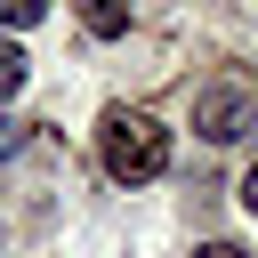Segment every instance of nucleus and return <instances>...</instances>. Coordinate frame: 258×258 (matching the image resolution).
<instances>
[{
  "label": "nucleus",
  "mask_w": 258,
  "mask_h": 258,
  "mask_svg": "<svg viewBox=\"0 0 258 258\" xmlns=\"http://www.w3.org/2000/svg\"><path fill=\"white\" fill-rule=\"evenodd\" d=\"M242 210H250V218H258V161H250V169H242Z\"/></svg>",
  "instance_id": "nucleus-7"
},
{
  "label": "nucleus",
  "mask_w": 258,
  "mask_h": 258,
  "mask_svg": "<svg viewBox=\"0 0 258 258\" xmlns=\"http://www.w3.org/2000/svg\"><path fill=\"white\" fill-rule=\"evenodd\" d=\"M194 258H242V250H234V242H202Z\"/></svg>",
  "instance_id": "nucleus-8"
},
{
  "label": "nucleus",
  "mask_w": 258,
  "mask_h": 258,
  "mask_svg": "<svg viewBox=\"0 0 258 258\" xmlns=\"http://www.w3.org/2000/svg\"><path fill=\"white\" fill-rule=\"evenodd\" d=\"M24 73H32V64H24V48H16V40H0V105H16Z\"/></svg>",
  "instance_id": "nucleus-4"
},
{
  "label": "nucleus",
  "mask_w": 258,
  "mask_h": 258,
  "mask_svg": "<svg viewBox=\"0 0 258 258\" xmlns=\"http://www.w3.org/2000/svg\"><path fill=\"white\" fill-rule=\"evenodd\" d=\"M48 16V0H0V24L8 32H24V24H40Z\"/></svg>",
  "instance_id": "nucleus-5"
},
{
  "label": "nucleus",
  "mask_w": 258,
  "mask_h": 258,
  "mask_svg": "<svg viewBox=\"0 0 258 258\" xmlns=\"http://www.w3.org/2000/svg\"><path fill=\"white\" fill-rule=\"evenodd\" d=\"M250 121H258V97H250V89H234V81H218V89H202V97H194V129H202L210 145H234Z\"/></svg>",
  "instance_id": "nucleus-2"
},
{
  "label": "nucleus",
  "mask_w": 258,
  "mask_h": 258,
  "mask_svg": "<svg viewBox=\"0 0 258 258\" xmlns=\"http://www.w3.org/2000/svg\"><path fill=\"white\" fill-rule=\"evenodd\" d=\"M97 161H105V177L145 185V177H161V169H169V129H161L153 113L113 105V113L97 121Z\"/></svg>",
  "instance_id": "nucleus-1"
},
{
  "label": "nucleus",
  "mask_w": 258,
  "mask_h": 258,
  "mask_svg": "<svg viewBox=\"0 0 258 258\" xmlns=\"http://www.w3.org/2000/svg\"><path fill=\"white\" fill-rule=\"evenodd\" d=\"M73 8H81V24H89L97 40H121V32H129V0H73Z\"/></svg>",
  "instance_id": "nucleus-3"
},
{
  "label": "nucleus",
  "mask_w": 258,
  "mask_h": 258,
  "mask_svg": "<svg viewBox=\"0 0 258 258\" xmlns=\"http://www.w3.org/2000/svg\"><path fill=\"white\" fill-rule=\"evenodd\" d=\"M16 145H24V121H16V113H8V105H0V161H8V153H16Z\"/></svg>",
  "instance_id": "nucleus-6"
}]
</instances>
